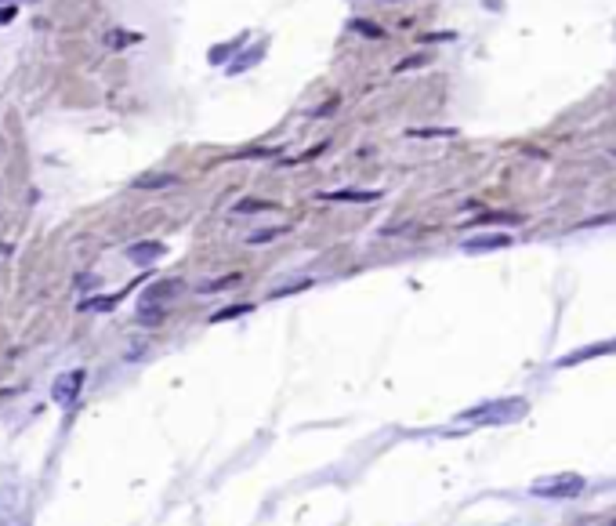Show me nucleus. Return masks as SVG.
<instances>
[{
    "label": "nucleus",
    "instance_id": "obj_1",
    "mask_svg": "<svg viewBox=\"0 0 616 526\" xmlns=\"http://www.w3.org/2000/svg\"><path fill=\"white\" fill-rule=\"evenodd\" d=\"M526 403L522 399H501V403H482V407H472L460 414V421H479V425H493V421H515Z\"/></svg>",
    "mask_w": 616,
    "mask_h": 526
},
{
    "label": "nucleus",
    "instance_id": "obj_2",
    "mask_svg": "<svg viewBox=\"0 0 616 526\" xmlns=\"http://www.w3.org/2000/svg\"><path fill=\"white\" fill-rule=\"evenodd\" d=\"M537 498H551V501H566L583 493V476H554V479H540L530 486Z\"/></svg>",
    "mask_w": 616,
    "mask_h": 526
},
{
    "label": "nucleus",
    "instance_id": "obj_3",
    "mask_svg": "<svg viewBox=\"0 0 616 526\" xmlns=\"http://www.w3.org/2000/svg\"><path fill=\"white\" fill-rule=\"evenodd\" d=\"M464 254H486V251H504L511 247V236L508 233H482V236H468L464 243Z\"/></svg>",
    "mask_w": 616,
    "mask_h": 526
},
{
    "label": "nucleus",
    "instance_id": "obj_4",
    "mask_svg": "<svg viewBox=\"0 0 616 526\" xmlns=\"http://www.w3.org/2000/svg\"><path fill=\"white\" fill-rule=\"evenodd\" d=\"M80 385H84V370H66L58 381H55V388H51V396H55V403H73V399L80 396Z\"/></svg>",
    "mask_w": 616,
    "mask_h": 526
},
{
    "label": "nucleus",
    "instance_id": "obj_5",
    "mask_svg": "<svg viewBox=\"0 0 616 526\" xmlns=\"http://www.w3.org/2000/svg\"><path fill=\"white\" fill-rule=\"evenodd\" d=\"M612 352H616V337H612V342H595L588 349H576V352L562 356L559 366H576V363H588V359H598V356H612Z\"/></svg>",
    "mask_w": 616,
    "mask_h": 526
},
{
    "label": "nucleus",
    "instance_id": "obj_6",
    "mask_svg": "<svg viewBox=\"0 0 616 526\" xmlns=\"http://www.w3.org/2000/svg\"><path fill=\"white\" fill-rule=\"evenodd\" d=\"M167 254V247L160 243V240H142V243H131L127 247V258L135 262V265H152L156 258H164Z\"/></svg>",
    "mask_w": 616,
    "mask_h": 526
},
{
    "label": "nucleus",
    "instance_id": "obj_7",
    "mask_svg": "<svg viewBox=\"0 0 616 526\" xmlns=\"http://www.w3.org/2000/svg\"><path fill=\"white\" fill-rule=\"evenodd\" d=\"M319 200L326 203H374L381 200L377 189H337V193H319Z\"/></svg>",
    "mask_w": 616,
    "mask_h": 526
},
{
    "label": "nucleus",
    "instance_id": "obj_8",
    "mask_svg": "<svg viewBox=\"0 0 616 526\" xmlns=\"http://www.w3.org/2000/svg\"><path fill=\"white\" fill-rule=\"evenodd\" d=\"M178 291H181V280H160V284H152V287L145 291L142 305H164V301H171Z\"/></svg>",
    "mask_w": 616,
    "mask_h": 526
},
{
    "label": "nucleus",
    "instance_id": "obj_9",
    "mask_svg": "<svg viewBox=\"0 0 616 526\" xmlns=\"http://www.w3.org/2000/svg\"><path fill=\"white\" fill-rule=\"evenodd\" d=\"M131 44H142V33H135V29H109V33H105V47L109 51H123Z\"/></svg>",
    "mask_w": 616,
    "mask_h": 526
},
{
    "label": "nucleus",
    "instance_id": "obj_10",
    "mask_svg": "<svg viewBox=\"0 0 616 526\" xmlns=\"http://www.w3.org/2000/svg\"><path fill=\"white\" fill-rule=\"evenodd\" d=\"M178 185V174H138L135 178V189H171Z\"/></svg>",
    "mask_w": 616,
    "mask_h": 526
},
{
    "label": "nucleus",
    "instance_id": "obj_11",
    "mask_svg": "<svg viewBox=\"0 0 616 526\" xmlns=\"http://www.w3.org/2000/svg\"><path fill=\"white\" fill-rule=\"evenodd\" d=\"M251 301H243V305H225V308H218V313H214L210 316V323H225V320H236V316H246V313H251Z\"/></svg>",
    "mask_w": 616,
    "mask_h": 526
},
{
    "label": "nucleus",
    "instance_id": "obj_12",
    "mask_svg": "<svg viewBox=\"0 0 616 526\" xmlns=\"http://www.w3.org/2000/svg\"><path fill=\"white\" fill-rule=\"evenodd\" d=\"M261 55H265V44H254V47L246 51L239 62H232V66H229V73H243V69H251L254 62H261Z\"/></svg>",
    "mask_w": 616,
    "mask_h": 526
},
{
    "label": "nucleus",
    "instance_id": "obj_13",
    "mask_svg": "<svg viewBox=\"0 0 616 526\" xmlns=\"http://www.w3.org/2000/svg\"><path fill=\"white\" fill-rule=\"evenodd\" d=\"M120 301V294H109V298H91L84 301V313H109V308Z\"/></svg>",
    "mask_w": 616,
    "mask_h": 526
},
{
    "label": "nucleus",
    "instance_id": "obj_14",
    "mask_svg": "<svg viewBox=\"0 0 616 526\" xmlns=\"http://www.w3.org/2000/svg\"><path fill=\"white\" fill-rule=\"evenodd\" d=\"M287 233V225H280V229H261V233H251V236H246V243H251V247H258V243H272V240H280Z\"/></svg>",
    "mask_w": 616,
    "mask_h": 526
},
{
    "label": "nucleus",
    "instance_id": "obj_15",
    "mask_svg": "<svg viewBox=\"0 0 616 526\" xmlns=\"http://www.w3.org/2000/svg\"><path fill=\"white\" fill-rule=\"evenodd\" d=\"M232 284H239V272H232V276H222V280H210V284H203V287H200V294L225 291V287H232Z\"/></svg>",
    "mask_w": 616,
    "mask_h": 526
},
{
    "label": "nucleus",
    "instance_id": "obj_16",
    "mask_svg": "<svg viewBox=\"0 0 616 526\" xmlns=\"http://www.w3.org/2000/svg\"><path fill=\"white\" fill-rule=\"evenodd\" d=\"M275 203L272 200H243V203H236V214H246V211H272Z\"/></svg>",
    "mask_w": 616,
    "mask_h": 526
},
{
    "label": "nucleus",
    "instance_id": "obj_17",
    "mask_svg": "<svg viewBox=\"0 0 616 526\" xmlns=\"http://www.w3.org/2000/svg\"><path fill=\"white\" fill-rule=\"evenodd\" d=\"M457 131L446 128V131H410V138H453Z\"/></svg>",
    "mask_w": 616,
    "mask_h": 526
},
{
    "label": "nucleus",
    "instance_id": "obj_18",
    "mask_svg": "<svg viewBox=\"0 0 616 526\" xmlns=\"http://www.w3.org/2000/svg\"><path fill=\"white\" fill-rule=\"evenodd\" d=\"M352 26L359 29V33H366V37H384V33H381V29H374V26H366V18H355Z\"/></svg>",
    "mask_w": 616,
    "mask_h": 526
},
{
    "label": "nucleus",
    "instance_id": "obj_19",
    "mask_svg": "<svg viewBox=\"0 0 616 526\" xmlns=\"http://www.w3.org/2000/svg\"><path fill=\"white\" fill-rule=\"evenodd\" d=\"M11 18H15V8H11V4H8V8H0V26H8Z\"/></svg>",
    "mask_w": 616,
    "mask_h": 526
}]
</instances>
